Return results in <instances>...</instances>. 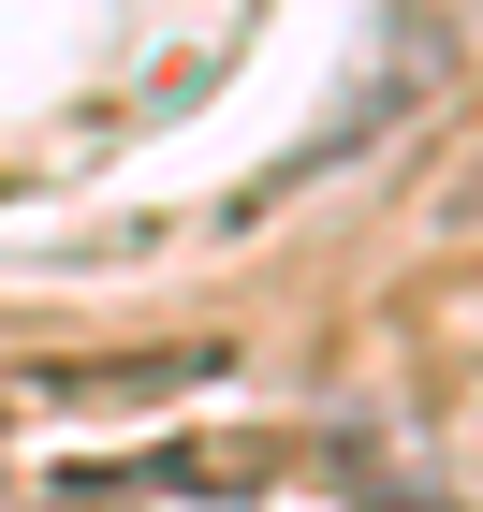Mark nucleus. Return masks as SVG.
<instances>
[{
	"mask_svg": "<svg viewBox=\"0 0 483 512\" xmlns=\"http://www.w3.org/2000/svg\"><path fill=\"white\" fill-rule=\"evenodd\" d=\"M440 220H454V235H483V147L454 161V191H440Z\"/></svg>",
	"mask_w": 483,
	"mask_h": 512,
	"instance_id": "1",
	"label": "nucleus"
},
{
	"mask_svg": "<svg viewBox=\"0 0 483 512\" xmlns=\"http://www.w3.org/2000/svg\"><path fill=\"white\" fill-rule=\"evenodd\" d=\"M381 512H440V498H381Z\"/></svg>",
	"mask_w": 483,
	"mask_h": 512,
	"instance_id": "2",
	"label": "nucleus"
}]
</instances>
